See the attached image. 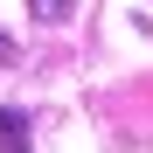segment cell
<instances>
[{"instance_id":"obj_1","label":"cell","mask_w":153,"mask_h":153,"mask_svg":"<svg viewBox=\"0 0 153 153\" xmlns=\"http://www.w3.org/2000/svg\"><path fill=\"white\" fill-rule=\"evenodd\" d=\"M0 153H28V111L0 105Z\"/></svg>"},{"instance_id":"obj_2","label":"cell","mask_w":153,"mask_h":153,"mask_svg":"<svg viewBox=\"0 0 153 153\" xmlns=\"http://www.w3.org/2000/svg\"><path fill=\"white\" fill-rule=\"evenodd\" d=\"M70 7H76V0H28L35 21H70Z\"/></svg>"},{"instance_id":"obj_3","label":"cell","mask_w":153,"mask_h":153,"mask_svg":"<svg viewBox=\"0 0 153 153\" xmlns=\"http://www.w3.org/2000/svg\"><path fill=\"white\" fill-rule=\"evenodd\" d=\"M0 56H7V42H0Z\"/></svg>"}]
</instances>
